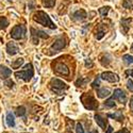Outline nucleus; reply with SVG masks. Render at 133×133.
Returning a JSON list of instances; mask_svg holds the SVG:
<instances>
[{
  "instance_id": "nucleus-4",
  "label": "nucleus",
  "mask_w": 133,
  "mask_h": 133,
  "mask_svg": "<svg viewBox=\"0 0 133 133\" xmlns=\"http://www.w3.org/2000/svg\"><path fill=\"white\" fill-rule=\"evenodd\" d=\"M50 88L58 95H62V92L67 90L68 88V85L66 84L65 82H63L62 80H59V79H52L50 81Z\"/></svg>"
},
{
  "instance_id": "nucleus-29",
  "label": "nucleus",
  "mask_w": 133,
  "mask_h": 133,
  "mask_svg": "<svg viewBox=\"0 0 133 133\" xmlns=\"http://www.w3.org/2000/svg\"><path fill=\"white\" fill-rule=\"evenodd\" d=\"M76 132L77 133H84V129H83V127H82V125L80 123H78L77 126H76Z\"/></svg>"
},
{
  "instance_id": "nucleus-25",
  "label": "nucleus",
  "mask_w": 133,
  "mask_h": 133,
  "mask_svg": "<svg viewBox=\"0 0 133 133\" xmlns=\"http://www.w3.org/2000/svg\"><path fill=\"white\" fill-rule=\"evenodd\" d=\"M109 11H110V6H103L101 9H99V13H100V15L102 17H105L109 13Z\"/></svg>"
},
{
  "instance_id": "nucleus-21",
  "label": "nucleus",
  "mask_w": 133,
  "mask_h": 133,
  "mask_svg": "<svg viewBox=\"0 0 133 133\" xmlns=\"http://www.w3.org/2000/svg\"><path fill=\"white\" fill-rule=\"evenodd\" d=\"M115 104L116 103H115L114 98H110L108 100H105V102H104V107H107V108H114Z\"/></svg>"
},
{
  "instance_id": "nucleus-2",
  "label": "nucleus",
  "mask_w": 133,
  "mask_h": 133,
  "mask_svg": "<svg viewBox=\"0 0 133 133\" xmlns=\"http://www.w3.org/2000/svg\"><path fill=\"white\" fill-rule=\"evenodd\" d=\"M80 99H81V102L85 109H87V110H97L98 109V102L92 94L84 93L81 95Z\"/></svg>"
},
{
  "instance_id": "nucleus-15",
  "label": "nucleus",
  "mask_w": 133,
  "mask_h": 133,
  "mask_svg": "<svg viewBox=\"0 0 133 133\" xmlns=\"http://www.w3.org/2000/svg\"><path fill=\"white\" fill-rule=\"evenodd\" d=\"M97 95H98V97L99 98H105V97H109L110 95H111V92H110V90L109 88H99V90L97 91Z\"/></svg>"
},
{
  "instance_id": "nucleus-3",
  "label": "nucleus",
  "mask_w": 133,
  "mask_h": 133,
  "mask_svg": "<svg viewBox=\"0 0 133 133\" xmlns=\"http://www.w3.org/2000/svg\"><path fill=\"white\" fill-rule=\"evenodd\" d=\"M33 75H34V70H33V66H32L31 63H29V64H27L25 66V70H23V71H16L15 72V76L17 77V78L23 79L26 82H28V81H30L32 79Z\"/></svg>"
},
{
  "instance_id": "nucleus-24",
  "label": "nucleus",
  "mask_w": 133,
  "mask_h": 133,
  "mask_svg": "<svg viewBox=\"0 0 133 133\" xmlns=\"http://www.w3.org/2000/svg\"><path fill=\"white\" fill-rule=\"evenodd\" d=\"M25 113H26V108L25 107L21 105V107H18L16 109V115L17 116H24Z\"/></svg>"
},
{
  "instance_id": "nucleus-1",
  "label": "nucleus",
  "mask_w": 133,
  "mask_h": 133,
  "mask_svg": "<svg viewBox=\"0 0 133 133\" xmlns=\"http://www.w3.org/2000/svg\"><path fill=\"white\" fill-rule=\"evenodd\" d=\"M33 20L36 21L37 24H41L42 26L50 28V29H55L57 28V26H55L52 23V20L50 19L49 15L46 14L44 11H37L36 13L33 14Z\"/></svg>"
},
{
  "instance_id": "nucleus-13",
  "label": "nucleus",
  "mask_w": 133,
  "mask_h": 133,
  "mask_svg": "<svg viewBox=\"0 0 133 133\" xmlns=\"http://www.w3.org/2000/svg\"><path fill=\"white\" fill-rule=\"evenodd\" d=\"M11 74H12V70L6 66H0V78L1 79H8Z\"/></svg>"
},
{
  "instance_id": "nucleus-9",
  "label": "nucleus",
  "mask_w": 133,
  "mask_h": 133,
  "mask_svg": "<svg viewBox=\"0 0 133 133\" xmlns=\"http://www.w3.org/2000/svg\"><path fill=\"white\" fill-rule=\"evenodd\" d=\"M65 46H66V39H65V38H58L57 41H55V42L52 44L51 50L60 51V50H62Z\"/></svg>"
},
{
  "instance_id": "nucleus-31",
  "label": "nucleus",
  "mask_w": 133,
  "mask_h": 133,
  "mask_svg": "<svg viewBox=\"0 0 133 133\" xmlns=\"http://www.w3.org/2000/svg\"><path fill=\"white\" fill-rule=\"evenodd\" d=\"M127 87H128L129 91H131V92L133 93V81H132L131 79H129V80L127 81Z\"/></svg>"
},
{
  "instance_id": "nucleus-8",
  "label": "nucleus",
  "mask_w": 133,
  "mask_h": 133,
  "mask_svg": "<svg viewBox=\"0 0 133 133\" xmlns=\"http://www.w3.org/2000/svg\"><path fill=\"white\" fill-rule=\"evenodd\" d=\"M54 70L57 72H59V74H61V75H65V76L69 75V68L65 64H63L61 62H57L54 64Z\"/></svg>"
},
{
  "instance_id": "nucleus-18",
  "label": "nucleus",
  "mask_w": 133,
  "mask_h": 133,
  "mask_svg": "<svg viewBox=\"0 0 133 133\" xmlns=\"http://www.w3.org/2000/svg\"><path fill=\"white\" fill-rule=\"evenodd\" d=\"M23 64H24V59H23V58H19V59L15 60V61L12 63V67H13L14 69H17V68H19Z\"/></svg>"
},
{
  "instance_id": "nucleus-27",
  "label": "nucleus",
  "mask_w": 133,
  "mask_h": 133,
  "mask_svg": "<svg viewBox=\"0 0 133 133\" xmlns=\"http://www.w3.org/2000/svg\"><path fill=\"white\" fill-rule=\"evenodd\" d=\"M87 80L88 79H82V78H80V79H78V80L76 81V85L77 86H84L86 84Z\"/></svg>"
},
{
  "instance_id": "nucleus-36",
  "label": "nucleus",
  "mask_w": 133,
  "mask_h": 133,
  "mask_svg": "<svg viewBox=\"0 0 133 133\" xmlns=\"http://www.w3.org/2000/svg\"><path fill=\"white\" fill-rule=\"evenodd\" d=\"M85 65H86V66H92V65H93V63L87 59V60H85Z\"/></svg>"
},
{
  "instance_id": "nucleus-10",
  "label": "nucleus",
  "mask_w": 133,
  "mask_h": 133,
  "mask_svg": "<svg viewBox=\"0 0 133 133\" xmlns=\"http://www.w3.org/2000/svg\"><path fill=\"white\" fill-rule=\"evenodd\" d=\"M6 51H8V53H9L10 55H15V54L18 53L19 48L17 47V45H16L15 43L10 42V43L6 44Z\"/></svg>"
},
{
  "instance_id": "nucleus-37",
  "label": "nucleus",
  "mask_w": 133,
  "mask_h": 133,
  "mask_svg": "<svg viewBox=\"0 0 133 133\" xmlns=\"http://www.w3.org/2000/svg\"><path fill=\"white\" fill-rule=\"evenodd\" d=\"M112 131H113V128L111 127V126H109V127H108V130H107L105 133H112Z\"/></svg>"
},
{
  "instance_id": "nucleus-38",
  "label": "nucleus",
  "mask_w": 133,
  "mask_h": 133,
  "mask_svg": "<svg viewBox=\"0 0 133 133\" xmlns=\"http://www.w3.org/2000/svg\"><path fill=\"white\" fill-rule=\"evenodd\" d=\"M130 109L133 111V97H132V99H131V104H130Z\"/></svg>"
},
{
  "instance_id": "nucleus-5",
  "label": "nucleus",
  "mask_w": 133,
  "mask_h": 133,
  "mask_svg": "<svg viewBox=\"0 0 133 133\" xmlns=\"http://www.w3.org/2000/svg\"><path fill=\"white\" fill-rule=\"evenodd\" d=\"M11 36L14 39H23L26 36V27L23 25H17L11 30Z\"/></svg>"
},
{
  "instance_id": "nucleus-22",
  "label": "nucleus",
  "mask_w": 133,
  "mask_h": 133,
  "mask_svg": "<svg viewBox=\"0 0 133 133\" xmlns=\"http://www.w3.org/2000/svg\"><path fill=\"white\" fill-rule=\"evenodd\" d=\"M55 4V0H43V5L46 8H52Z\"/></svg>"
},
{
  "instance_id": "nucleus-23",
  "label": "nucleus",
  "mask_w": 133,
  "mask_h": 133,
  "mask_svg": "<svg viewBox=\"0 0 133 133\" xmlns=\"http://www.w3.org/2000/svg\"><path fill=\"white\" fill-rule=\"evenodd\" d=\"M123 6H124L125 9L132 10V9H133V2H132V0H124Z\"/></svg>"
},
{
  "instance_id": "nucleus-19",
  "label": "nucleus",
  "mask_w": 133,
  "mask_h": 133,
  "mask_svg": "<svg viewBox=\"0 0 133 133\" xmlns=\"http://www.w3.org/2000/svg\"><path fill=\"white\" fill-rule=\"evenodd\" d=\"M8 26H9V20L3 16H0V30L5 29Z\"/></svg>"
},
{
  "instance_id": "nucleus-14",
  "label": "nucleus",
  "mask_w": 133,
  "mask_h": 133,
  "mask_svg": "<svg viewBox=\"0 0 133 133\" xmlns=\"http://www.w3.org/2000/svg\"><path fill=\"white\" fill-rule=\"evenodd\" d=\"M74 17H75L76 20H80V21H82V20H84V19L87 17V14H86V12H85L84 10H78L77 12H75Z\"/></svg>"
},
{
  "instance_id": "nucleus-20",
  "label": "nucleus",
  "mask_w": 133,
  "mask_h": 133,
  "mask_svg": "<svg viewBox=\"0 0 133 133\" xmlns=\"http://www.w3.org/2000/svg\"><path fill=\"white\" fill-rule=\"evenodd\" d=\"M31 37H32V41H33V44H38V36L36 34V30L34 28H31Z\"/></svg>"
},
{
  "instance_id": "nucleus-26",
  "label": "nucleus",
  "mask_w": 133,
  "mask_h": 133,
  "mask_svg": "<svg viewBox=\"0 0 133 133\" xmlns=\"http://www.w3.org/2000/svg\"><path fill=\"white\" fill-rule=\"evenodd\" d=\"M123 60L127 63V64H133V57L130 54H125L123 57Z\"/></svg>"
},
{
  "instance_id": "nucleus-35",
  "label": "nucleus",
  "mask_w": 133,
  "mask_h": 133,
  "mask_svg": "<svg viewBox=\"0 0 133 133\" xmlns=\"http://www.w3.org/2000/svg\"><path fill=\"white\" fill-rule=\"evenodd\" d=\"M126 75H127V76H131L132 78H133V69H129V70H127V71H126Z\"/></svg>"
},
{
  "instance_id": "nucleus-39",
  "label": "nucleus",
  "mask_w": 133,
  "mask_h": 133,
  "mask_svg": "<svg viewBox=\"0 0 133 133\" xmlns=\"http://www.w3.org/2000/svg\"><path fill=\"white\" fill-rule=\"evenodd\" d=\"M9 1H12V0H9Z\"/></svg>"
},
{
  "instance_id": "nucleus-7",
  "label": "nucleus",
  "mask_w": 133,
  "mask_h": 133,
  "mask_svg": "<svg viewBox=\"0 0 133 133\" xmlns=\"http://www.w3.org/2000/svg\"><path fill=\"white\" fill-rule=\"evenodd\" d=\"M113 98L118 100L121 104H125L127 102V95L125 94V92L120 88H117V90L114 91V94H113Z\"/></svg>"
},
{
  "instance_id": "nucleus-34",
  "label": "nucleus",
  "mask_w": 133,
  "mask_h": 133,
  "mask_svg": "<svg viewBox=\"0 0 133 133\" xmlns=\"http://www.w3.org/2000/svg\"><path fill=\"white\" fill-rule=\"evenodd\" d=\"M116 133H130V131L127 129V128H123L121 130H119V131H117Z\"/></svg>"
},
{
  "instance_id": "nucleus-32",
  "label": "nucleus",
  "mask_w": 133,
  "mask_h": 133,
  "mask_svg": "<svg viewBox=\"0 0 133 133\" xmlns=\"http://www.w3.org/2000/svg\"><path fill=\"white\" fill-rule=\"evenodd\" d=\"M103 36H104V31H99L97 33V35H96V38L97 39H101Z\"/></svg>"
},
{
  "instance_id": "nucleus-6",
  "label": "nucleus",
  "mask_w": 133,
  "mask_h": 133,
  "mask_svg": "<svg viewBox=\"0 0 133 133\" xmlns=\"http://www.w3.org/2000/svg\"><path fill=\"white\" fill-rule=\"evenodd\" d=\"M100 78H101L102 80H105V81H108V82H112V83L119 81V77H118L116 74L112 72V71H103V72L100 75Z\"/></svg>"
},
{
  "instance_id": "nucleus-16",
  "label": "nucleus",
  "mask_w": 133,
  "mask_h": 133,
  "mask_svg": "<svg viewBox=\"0 0 133 133\" xmlns=\"http://www.w3.org/2000/svg\"><path fill=\"white\" fill-rule=\"evenodd\" d=\"M108 116L111 117V118H114V119H116L118 121H123L124 120V114H123V111H121V110L116 111L114 114H109Z\"/></svg>"
},
{
  "instance_id": "nucleus-12",
  "label": "nucleus",
  "mask_w": 133,
  "mask_h": 133,
  "mask_svg": "<svg viewBox=\"0 0 133 133\" xmlns=\"http://www.w3.org/2000/svg\"><path fill=\"white\" fill-rule=\"evenodd\" d=\"M94 118H95V121L97 123V125L100 127L101 129H103V130H105L107 128V125H108V121H107V119L105 118H103L101 115H99V114H96L95 116H94Z\"/></svg>"
},
{
  "instance_id": "nucleus-28",
  "label": "nucleus",
  "mask_w": 133,
  "mask_h": 133,
  "mask_svg": "<svg viewBox=\"0 0 133 133\" xmlns=\"http://www.w3.org/2000/svg\"><path fill=\"white\" fill-rule=\"evenodd\" d=\"M36 34H37V36H38V37H42V38H48V35H47L44 31L36 30Z\"/></svg>"
},
{
  "instance_id": "nucleus-17",
  "label": "nucleus",
  "mask_w": 133,
  "mask_h": 133,
  "mask_svg": "<svg viewBox=\"0 0 133 133\" xmlns=\"http://www.w3.org/2000/svg\"><path fill=\"white\" fill-rule=\"evenodd\" d=\"M5 120H6V125H8L9 127H14V126H15V118H14V115L11 113V112H9V113L6 114Z\"/></svg>"
},
{
  "instance_id": "nucleus-30",
  "label": "nucleus",
  "mask_w": 133,
  "mask_h": 133,
  "mask_svg": "<svg viewBox=\"0 0 133 133\" xmlns=\"http://www.w3.org/2000/svg\"><path fill=\"white\" fill-rule=\"evenodd\" d=\"M100 77H97V79L93 82V84H92V86L94 87V88H97V87H99V85H100Z\"/></svg>"
},
{
  "instance_id": "nucleus-11",
  "label": "nucleus",
  "mask_w": 133,
  "mask_h": 133,
  "mask_svg": "<svg viewBox=\"0 0 133 133\" xmlns=\"http://www.w3.org/2000/svg\"><path fill=\"white\" fill-rule=\"evenodd\" d=\"M132 21V18H121L120 19V25H121V31L124 33H128L129 29H130V24Z\"/></svg>"
},
{
  "instance_id": "nucleus-33",
  "label": "nucleus",
  "mask_w": 133,
  "mask_h": 133,
  "mask_svg": "<svg viewBox=\"0 0 133 133\" xmlns=\"http://www.w3.org/2000/svg\"><path fill=\"white\" fill-rule=\"evenodd\" d=\"M5 85H8L10 88H12V87L14 86V82H13L12 80H11V79H8V80L5 81Z\"/></svg>"
}]
</instances>
